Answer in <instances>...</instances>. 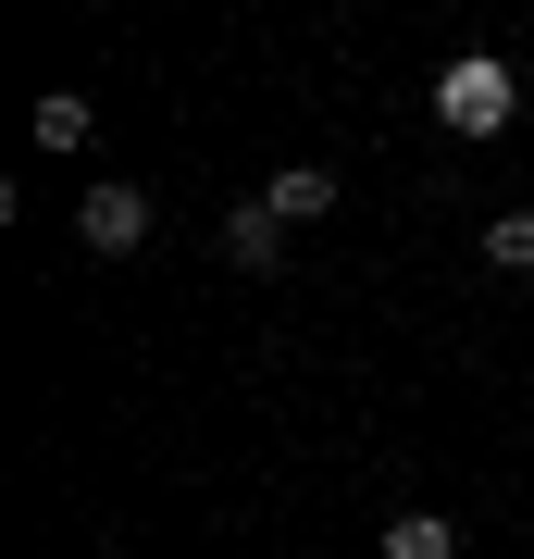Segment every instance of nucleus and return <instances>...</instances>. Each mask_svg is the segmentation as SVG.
Returning a JSON list of instances; mask_svg holds the SVG:
<instances>
[{
	"instance_id": "obj_1",
	"label": "nucleus",
	"mask_w": 534,
	"mask_h": 559,
	"mask_svg": "<svg viewBox=\"0 0 534 559\" xmlns=\"http://www.w3.org/2000/svg\"><path fill=\"white\" fill-rule=\"evenodd\" d=\"M510 112H522V87H510V62H497V50H460L448 75H436V124H460V138H497Z\"/></svg>"
},
{
	"instance_id": "obj_2",
	"label": "nucleus",
	"mask_w": 534,
	"mask_h": 559,
	"mask_svg": "<svg viewBox=\"0 0 534 559\" xmlns=\"http://www.w3.org/2000/svg\"><path fill=\"white\" fill-rule=\"evenodd\" d=\"M75 237L124 261V249H138V237H150V187H87V200H75Z\"/></svg>"
},
{
	"instance_id": "obj_3",
	"label": "nucleus",
	"mask_w": 534,
	"mask_h": 559,
	"mask_svg": "<svg viewBox=\"0 0 534 559\" xmlns=\"http://www.w3.org/2000/svg\"><path fill=\"white\" fill-rule=\"evenodd\" d=\"M286 249V212L274 200H237V212H224V261H274Z\"/></svg>"
},
{
	"instance_id": "obj_4",
	"label": "nucleus",
	"mask_w": 534,
	"mask_h": 559,
	"mask_svg": "<svg viewBox=\"0 0 534 559\" xmlns=\"http://www.w3.org/2000/svg\"><path fill=\"white\" fill-rule=\"evenodd\" d=\"M261 200H274L286 224H311V212H336V175H323V162H286V175L261 187Z\"/></svg>"
},
{
	"instance_id": "obj_5",
	"label": "nucleus",
	"mask_w": 534,
	"mask_h": 559,
	"mask_svg": "<svg viewBox=\"0 0 534 559\" xmlns=\"http://www.w3.org/2000/svg\"><path fill=\"white\" fill-rule=\"evenodd\" d=\"M448 547H460V535H448L436 510H397V522H385V559H448Z\"/></svg>"
},
{
	"instance_id": "obj_6",
	"label": "nucleus",
	"mask_w": 534,
	"mask_h": 559,
	"mask_svg": "<svg viewBox=\"0 0 534 559\" xmlns=\"http://www.w3.org/2000/svg\"><path fill=\"white\" fill-rule=\"evenodd\" d=\"M87 124H99V100H75V87H50V100H38V150H75Z\"/></svg>"
},
{
	"instance_id": "obj_7",
	"label": "nucleus",
	"mask_w": 534,
	"mask_h": 559,
	"mask_svg": "<svg viewBox=\"0 0 534 559\" xmlns=\"http://www.w3.org/2000/svg\"><path fill=\"white\" fill-rule=\"evenodd\" d=\"M485 261H497V274H522V261H534V212H497V224H485Z\"/></svg>"
}]
</instances>
